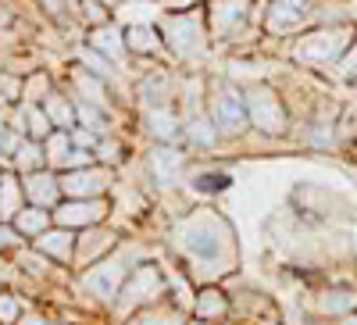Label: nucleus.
<instances>
[{
	"label": "nucleus",
	"instance_id": "obj_1",
	"mask_svg": "<svg viewBox=\"0 0 357 325\" xmlns=\"http://www.w3.org/2000/svg\"><path fill=\"white\" fill-rule=\"evenodd\" d=\"M172 243L190 261L218 269V272H229L236 261V232L229 218L211 208H193L186 218H178L172 229Z\"/></svg>",
	"mask_w": 357,
	"mask_h": 325
},
{
	"label": "nucleus",
	"instance_id": "obj_2",
	"mask_svg": "<svg viewBox=\"0 0 357 325\" xmlns=\"http://www.w3.org/2000/svg\"><path fill=\"white\" fill-rule=\"evenodd\" d=\"M357 36V25L354 22H336V25H314L304 29L286 40V57L301 68L311 72H333L336 61L343 57V50L354 43Z\"/></svg>",
	"mask_w": 357,
	"mask_h": 325
},
{
	"label": "nucleus",
	"instance_id": "obj_3",
	"mask_svg": "<svg viewBox=\"0 0 357 325\" xmlns=\"http://www.w3.org/2000/svg\"><path fill=\"white\" fill-rule=\"evenodd\" d=\"M158 29H161V40L172 61L178 65H197L211 54V33H207V15L204 8L193 11H161L158 15Z\"/></svg>",
	"mask_w": 357,
	"mask_h": 325
},
{
	"label": "nucleus",
	"instance_id": "obj_4",
	"mask_svg": "<svg viewBox=\"0 0 357 325\" xmlns=\"http://www.w3.org/2000/svg\"><path fill=\"white\" fill-rule=\"evenodd\" d=\"M340 0H268L261 11V29L268 40H289L314 25H336L333 15H325Z\"/></svg>",
	"mask_w": 357,
	"mask_h": 325
},
{
	"label": "nucleus",
	"instance_id": "obj_5",
	"mask_svg": "<svg viewBox=\"0 0 357 325\" xmlns=\"http://www.w3.org/2000/svg\"><path fill=\"white\" fill-rule=\"evenodd\" d=\"M261 4L257 0H207L204 15H207V33H211V43L218 47H240L250 29L257 33L261 29ZM264 33V29H261Z\"/></svg>",
	"mask_w": 357,
	"mask_h": 325
},
{
	"label": "nucleus",
	"instance_id": "obj_6",
	"mask_svg": "<svg viewBox=\"0 0 357 325\" xmlns=\"http://www.w3.org/2000/svg\"><path fill=\"white\" fill-rule=\"evenodd\" d=\"M204 107L211 114V122L218 126L225 143H236L250 133V118H247V100H243V86L232 79H207L204 82Z\"/></svg>",
	"mask_w": 357,
	"mask_h": 325
},
{
	"label": "nucleus",
	"instance_id": "obj_7",
	"mask_svg": "<svg viewBox=\"0 0 357 325\" xmlns=\"http://www.w3.org/2000/svg\"><path fill=\"white\" fill-rule=\"evenodd\" d=\"M243 100H247V118H250V129L268 136V139H282L293 129V114L286 97L279 93V86L272 82H247L243 86Z\"/></svg>",
	"mask_w": 357,
	"mask_h": 325
},
{
	"label": "nucleus",
	"instance_id": "obj_8",
	"mask_svg": "<svg viewBox=\"0 0 357 325\" xmlns=\"http://www.w3.org/2000/svg\"><path fill=\"white\" fill-rule=\"evenodd\" d=\"M129 272H132V269H129V257H126L122 243H118L107 257H100V261H93V264H86V269H79V282H82V289L89 293V297L111 304L118 293H122Z\"/></svg>",
	"mask_w": 357,
	"mask_h": 325
},
{
	"label": "nucleus",
	"instance_id": "obj_9",
	"mask_svg": "<svg viewBox=\"0 0 357 325\" xmlns=\"http://www.w3.org/2000/svg\"><path fill=\"white\" fill-rule=\"evenodd\" d=\"M186 168H190V154L183 143H151L146 151V172L161 190H175L186 183Z\"/></svg>",
	"mask_w": 357,
	"mask_h": 325
},
{
	"label": "nucleus",
	"instance_id": "obj_10",
	"mask_svg": "<svg viewBox=\"0 0 357 325\" xmlns=\"http://www.w3.org/2000/svg\"><path fill=\"white\" fill-rule=\"evenodd\" d=\"M118 186V175L107 165H86V168H72L61 172V193L72 200H86V197H111V190Z\"/></svg>",
	"mask_w": 357,
	"mask_h": 325
},
{
	"label": "nucleus",
	"instance_id": "obj_11",
	"mask_svg": "<svg viewBox=\"0 0 357 325\" xmlns=\"http://www.w3.org/2000/svg\"><path fill=\"white\" fill-rule=\"evenodd\" d=\"M111 211H114L111 197H86V200L65 197V200L54 208V222L65 225V229L82 232V229H89V225H104V222L111 218Z\"/></svg>",
	"mask_w": 357,
	"mask_h": 325
},
{
	"label": "nucleus",
	"instance_id": "obj_12",
	"mask_svg": "<svg viewBox=\"0 0 357 325\" xmlns=\"http://www.w3.org/2000/svg\"><path fill=\"white\" fill-rule=\"evenodd\" d=\"M183 111V143L186 151H197V154H207V151H215V146H222V133L218 126L211 122V114H207L204 104H193V107H178Z\"/></svg>",
	"mask_w": 357,
	"mask_h": 325
},
{
	"label": "nucleus",
	"instance_id": "obj_13",
	"mask_svg": "<svg viewBox=\"0 0 357 325\" xmlns=\"http://www.w3.org/2000/svg\"><path fill=\"white\" fill-rule=\"evenodd\" d=\"M161 293H165V279H161V272H158V264H136L118 297H122V311H126V308L136 311V308H143V304H151L154 297H161Z\"/></svg>",
	"mask_w": 357,
	"mask_h": 325
},
{
	"label": "nucleus",
	"instance_id": "obj_14",
	"mask_svg": "<svg viewBox=\"0 0 357 325\" xmlns=\"http://www.w3.org/2000/svg\"><path fill=\"white\" fill-rule=\"evenodd\" d=\"M139 126L151 143H178L183 139V111L178 104H154L139 111Z\"/></svg>",
	"mask_w": 357,
	"mask_h": 325
},
{
	"label": "nucleus",
	"instance_id": "obj_15",
	"mask_svg": "<svg viewBox=\"0 0 357 325\" xmlns=\"http://www.w3.org/2000/svg\"><path fill=\"white\" fill-rule=\"evenodd\" d=\"M82 43L86 47H93L97 54H104L111 65H118L126 72V57H129V47H126V25L111 18L104 25H93V29H86L82 33Z\"/></svg>",
	"mask_w": 357,
	"mask_h": 325
},
{
	"label": "nucleus",
	"instance_id": "obj_16",
	"mask_svg": "<svg viewBox=\"0 0 357 325\" xmlns=\"http://www.w3.org/2000/svg\"><path fill=\"white\" fill-rule=\"evenodd\" d=\"M118 243H122V236H118L114 229H107V222H104V225L82 229L79 240H75V264H72V269H86V264H93V261L107 257Z\"/></svg>",
	"mask_w": 357,
	"mask_h": 325
},
{
	"label": "nucleus",
	"instance_id": "obj_17",
	"mask_svg": "<svg viewBox=\"0 0 357 325\" xmlns=\"http://www.w3.org/2000/svg\"><path fill=\"white\" fill-rule=\"evenodd\" d=\"M126 47H129V57H136V61H158V57H168L158 22H129L126 25Z\"/></svg>",
	"mask_w": 357,
	"mask_h": 325
},
{
	"label": "nucleus",
	"instance_id": "obj_18",
	"mask_svg": "<svg viewBox=\"0 0 357 325\" xmlns=\"http://www.w3.org/2000/svg\"><path fill=\"white\" fill-rule=\"evenodd\" d=\"M22 190H25V204L50 208V211L65 200V193H61V172H54V168H40V172L22 175Z\"/></svg>",
	"mask_w": 357,
	"mask_h": 325
},
{
	"label": "nucleus",
	"instance_id": "obj_19",
	"mask_svg": "<svg viewBox=\"0 0 357 325\" xmlns=\"http://www.w3.org/2000/svg\"><path fill=\"white\" fill-rule=\"evenodd\" d=\"M136 97H139V107H154V104H175L178 97V79L172 75V68H151L139 86H136Z\"/></svg>",
	"mask_w": 357,
	"mask_h": 325
},
{
	"label": "nucleus",
	"instance_id": "obj_20",
	"mask_svg": "<svg viewBox=\"0 0 357 325\" xmlns=\"http://www.w3.org/2000/svg\"><path fill=\"white\" fill-rule=\"evenodd\" d=\"M75 240H79V232L75 229H65V225H50V229H43L36 240H33V247L40 250V254H47L54 264H75Z\"/></svg>",
	"mask_w": 357,
	"mask_h": 325
},
{
	"label": "nucleus",
	"instance_id": "obj_21",
	"mask_svg": "<svg viewBox=\"0 0 357 325\" xmlns=\"http://www.w3.org/2000/svg\"><path fill=\"white\" fill-rule=\"evenodd\" d=\"M43 111L50 114L54 129H75V126H79V118H75V97L65 90L61 82H57L54 90L47 93V100H43Z\"/></svg>",
	"mask_w": 357,
	"mask_h": 325
},
{
	"label": "nucleus",
	"instance_id": "obj_22",
	"mask_svg": "<svg viewBox=\"0 0 357 325\" xmlns=\"http://www.w3.org/2000/svg\"><path fill=\"white\" fill-rule=\"evenodd\" d=\"M22 208H25L22 175L15 168H4V175H0V222H11Z\"/></svg>",
	"mask_w": 357,
	"mask_h": 325
},
{
	"label": "nucleus",
	"instance_id": "obj_23",
	"mask_svg": "<svg viewBox=\"0 0 357 325\" xmlns=\"http://www.w3.org/2000/svg\"><path fill=\"white\" fill-rule=\"evenodd\" d=\"M11 225L18 229V236H22L25 243H33L43 229L54 225V211L50 208H36V204H25V208L11 218Z\"/></svg>",
	"mask_w": 357,
	"mask_h": 325
},
{
	"label": "nucleus",
	"instance_id": "obj_24",
	"mask_svg": "<svg viewBox=\"0 0 357 325\" xmlns=\"http://www.w3.org/2000/svg\"><path fill=\"white\" fill-rule=\"evenodd\" d=\"M33 4L43 11V18L57 29H72V25H82L79 18V0H33Z\"/></svg>",
	"mask_w": 357,
	"mask_h": 325
},
{
	"label": "nucleus",
	"instance_id": "obj_25",
	"mask_svg": "<svg viewBox=\"0 0 357 325\" xmlns=\"http://www.w3.org/2000/svg\"><path fill=\"white\" fill-rule=\"evenodd\" d=\"M11 168H15L18 175H29V172L47 168V158H43V139H29V136H25V139L18 143V151H15Z\"/></svg>",
	"mask_w": 357,
	"mask_h": 325
},
{
	"label": "nucleus",
	"instance_id": "obj_26",
	"mask_svg": "<svg viewBox=\"0 0 357 325\" xmlns=\"http://www.w3.org/2000/svg\"><path fill=\"white\" fill-rule=\"evenodd\" d=\"M72 154V129H54L47 139H43V158H47V168L61 172L65 161Z\"/></svg>",
	"mask_w": 357,
	"mask_h": 325
},
{
	"label": "nucleus",
	"instance_id": "obj_27",
	"mask_svg": "<svg viewBox=\"0 0 357 325\" xmlns=\"http://www.w3.org/2000/svg\"><path fill=\"white\" fill-rule=\"evenodd\" d=\"M93 154H97V161H100V165H107V168H114V172H118V165L126 161V154H129V151H126V139L118 136V133H104V136L97 139V151H93Z\"/></svg>",
	"mask_w": 357,
	"mask_h": 325
},
{
	"label": "nucleus",
	"instance_id": "obj_28",
	"mask_svg": "<svg viewBox=\"0 0 357 325\" xmlns=\"http://www.w3.org/2000/svg\"><path fill=\"white\" fill-rule=\"evenodd\" d=\"M54 86H57V79H54L47 68H33V72L25 75V93H22V100H29V104H43Z\"/></svg>",
	"mask_w": 357,
	"mask_h": 325
},
{
	"label": "nucleus",
	"instance_id": "obj_29",
	"mask_svg": "<svg viewBox=\"0 0 357 325\" xmlns=\"http://www.w3.org/2000/svg\"><path fill=\"white\" fill-rule=\"evenodd\" d=\"M79 18H82V29L104 25L114 18V4L111 0H79Z\"/></svg>",
	"mask_w": 357,
	"mask_h": 325
},
{
	"label": "nucleus",
	"instance_id": "obj_30",
	"mask_svg": "<svg viewBox=\"0 0 357 325\" xmlns=\"http://www.w3.org/2000/svg\"><path fill=\"white\" fill-rule=\"evenodd\" d=\"M186 183H190L197 193H222V190H229L232 175H229V172H193Z\"/></svg>",
	"mask_w": 357,
	"mask_h": 325
},
{
	"label": "nucleus",
	"instance_id": "obj_31",
	"mask_svg": "<svg viewBox=\"0 0 357 325\" xmlns=\"http://www.w3.org/2000/svg\"><path fill=\"white\" fill-rule=\"evenodd\" d=\"M229 311V304H225V297L218 289H200V297H197V315H200V322H207V318H222Z\"/></svg>",
	"mask_w": 357,
	"mask_h": 325
},
{
	"label": "nucleus",
	"instance_id": "obj_32",
	"mask_svg": "<svg viewBox=\"0 0 357 325\" xmlns=\"http://www.w3.org/2000/svg\"><path fill=\"white\" fill-rule=\"evenodd\" d=\"M22 93H25V75L0 68V100L11 107V104H22Z\"/></svg>",
	"mask_w": 357,
	"mask_h": 325
},
{
	"label": "nucleus",
	"instance_id": "obj_33",
	"mask_svg": "<svg viewBox=\"0 0 357 325\" xmlns=\"http://www.w3.org/2000/svg\"><path fill=\"white\" fill-rule=\"evenodd\" d=\"M333 75H336L340 82H354V86H357V36H354V43L343 50V57L336 61Z\"/></svg>",
	"mask_w": 357,
	"mask_h": 325
},
{
	"label": "nucleus",
	"instance_id": "obj_34",
	"mask_svg": "<svg viewBox=\"0 0 357 325\" xmlns=\"http://www.w3.org/2000/svg\"><path fill=\"white\" fill-rule=\"evenodd\" d=\"M22 311H25V304H22L18 293H11V289H0V325H15Z\"/></svg>",
	"mask_w": 357,
	"mask_h": 325
},
{
	"label": "nucleus",
	"instance_id": "obj_35",
	"mask_svg": "<svg viewBox=\"0 0 357 325\" xmlns=\"http://www.w3.org/2000/svg\"><path fill=\"white\" fill-rule=\"evenodd\" d=\"M18 247H25V240L18 236V229L11 222H0V254H15Z\"/></svg>",
	"mask_w": 357,
	"mask_h": 325
},
{
	"label": "nucleus",
	"instance_id": "obj_36",
	"mask_svg": "<svg viewBox=\"0 0 357 325\" xmlns=\"http://www.w3.org/2000/svg\"><path fill=\"white\" fill-rule=\"evenodd\" d=\"M86 165H97V154L93 151H86V146H72V154L65 161L61 172H72V168H86Z\"/></svg>",
	"mask_w": 357,
	"mask_h": 325
},
{
	"label": "nucleus",
	"instance_id": "obj_37",
	"mask_svg": "<svg viewBox=\"0 0 357 325\" xmlns=\"http://www.w3.org/2000/svg\"><path fill=\"white\" fill-rule=\"evenodd\" d=\"M97 139H100V133L86 129V126H75V129H72V146H86V151H97Z\"/></svg>",
	"mask_w": 357,
	"mask_h": 325
},
{
	"label": "nucleus",
	"instance_id": "obj_38",
	"mask_svg": "<svg viewBox=\"0 0 357 325\" xmlns=\"http://www.w3.org/2000/svg\"><path fill=\"white\" fill-rule=\"evenodd\" d=\"M207 0H161V11H193V8H204Z\"/></svg>",
	"mask_w": 357,
	"mask_h": 325
},
{
	"label": "nucleus",
	"instance_id": "obj_39",
	"mask_svg": "<svg viewBox=\"0 0 357 325\" xmlns=\"http://www.w3.org/2000/svg\"><path fill=\"white\" fill-rule=\"evenodd\" d=\"M15 325H50V322H47L40 311H29V308H25V311L18 315V322H15Z\"/></svg>",
	"mask_w": 357,
	"mask_h": 325
},
{
	"label": "nucleus",
	"instance_id": "obj_40",
	"mask_svg": "<svg viewBox=\"0 0 357 325\" xmlns=\"http://www.w3.org/2000/svg\"><path fill=\"white\" fill-rule=\"evenodd\" d=\"M111 4H114V8H118V4H126V0H111Z\"/></svg>",
	"mask_w": 357,
	"mask_h": 325
},
{
	"label": "nucleus",
	"instance_id": "obj_41",
	"mask_svg": "<svg viewBox=\"0 0 357 325\" xmlns=\"http://www.w3.org/2000/svg\"><path fill=\"white\" fill-rule=\"evenodd\" d=\"M146 4H161V0H146Z\"/></svg>",
	"mask_w": 357,
	"mask_h": 325
},
{
	"label": "nucleus",
	"instance_id": "obj_42",
	"mask_svg": "<svg viewBox=\"0 0 357 325\" xmlns=\"http://www.w3.org/2000/svg\"><path fill=\"white\" fill-rule=\"evenodd\" d=\"M257 4H261V8H264V4H268V0H257Z\"/></svg>",
	"mask_w": 357,
	"mask_h": 325
},
{
	"label": "nucleus",
	"instance_id": "obj_43",
	"mask_svg": "<svg viewBox=\"0 0 357 325\" xmlns=\"http://www.w3.org/2000/svg\"><path fill=\"white\" fill-rule=\"evenodd\" d=\"M193 325H204V322H193Z\"/></svg>",
	"mask_w": 357,
	"mask_h": 325
},
{
	"label": "nucleus",
	"instance_id": "obj_44",
	"mask_svg": "<svg viewBox=\"0 0 357 325\" xmlns=\"http://www.w3.org/2000/svg\"><path fill=\"white\" fill-rule=\"evenodd\" d=\"M0 175H4V168H0Z\"/></svg>",
	"mask_w": 357,
	"mask_h": 325
}]
</instances>
